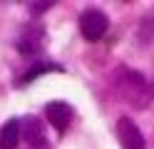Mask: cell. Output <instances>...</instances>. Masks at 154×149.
<instances>
[{
    "mask_svg": "<svg viewBox=\"0 0 154 149\" xmlns=\"http://www.w3.org/2000/svg\"><path fill=\"white\" fill-rule=\"evenodd\" d=\"M23 139H25L32 149H45V147H47V134H45L42 119H37V117H32V114L25 117V122H23Z\"/></svg>",
    "mask_w": 154,
    "mask_h": 149,
    "instance_id": "obj_6",
    "label": "cell"
},
{
    "mask_svg": "<svg viewBox=\"0 0 154 149\" xmlns=\"http://www.w3.org/2000/svg\"><path fill=\"white\" fill-rule=\"evenodd\" d=\"M47 8H52V3H37V5H30V13L37 15V13H42V10H47Z\"/></svg>",
    "mask_w": 154,
    "mask_h": 149,
    "instance_id": "obj_9",
    "label": "cell"
},
{
    "mask_svg": "<svg viewBox=\"0 0 154 149\" xmlns=\"http://www.w3.org/2000/svg\"><path fill=\"white\" fill-rule=\"evenodd\" d=\"M117 134H119L122 149H144V134L129 117H122L117 122Z\"/></svg>",
    "mask_w": 154,
    "mask_h": 149,
    "instance_id": "obj_4",
    "label": "cell"
},
{
    "mask_svg": "<svg viewBox=\"0 0 154 149\" xmlns=\"http://www.w3.org/2000/svg\"><path fill=\"white\" fill-rule=\"evenodd\" d=\"M42 45H45V27L40 23L27 25L15 40V47L20 55H37L42 50Z\"/></svg>",
    "mask_w": 154,
    "mask_h": 149,
    "instance_id": "obj_3",
    "label": "cell"
},
{
    "mask_svg": "<svg viewBox=\"0 0 154 149\" xmlns=\"http://www.w3.org/2000/svg\"><path fill=\"white\" fill-rule=\"evenodd\" d=\"M45 114H47L50 124H52V127H55L60 134H65L67 129H70V124H72V117H75L72 107H70V104H65V102H50V104L45 107Z\"/></svg>",
    "mask_w": 154,
    "mask_h": 149,
    "instance_id": "obj_5",
    "label": "cell"
},
{
    "mask_svg": "<svg viewBox=\"0 0 154 149\" xmlns=\"http://www.w3.org/2000/svg\"><path fill=\"white\" fill-rule=\"evenodd\" d=\"M20 139H23V122H17V119L5 122V127L0 129V149H15Z\"/></svg>",
    "mask_w": 154,
    "mask_h": 149,
    "instance_id": "obj_7",
    "label": "cell"
},
{
    "mask_svg": "<svg viewBox=\"0 0 154 149\" xmlns=\"http://www.w3.org/2000/svg\"><path fill=\"white\" fill-rule=\"evenodd\" d=\"M45 72H62V67H60V65H37V67H32L30 72H25V75L20 77V85H30L35 77H40V75H45Z\"/></svg>",
    "mask_w": 154,
    "mask_h": 149,
    "instance_id": "obj_8",
    "label": "cell"
},
{
    "mask_svg": "<svg viewBox=\"0 0 154 149\" xmlns=\"http://www.w3.org/2000/svg\"><path fill=\"white\" fill-rule=\"evenodd\" d=\"M107 27H109V20L100 10H85L80 15V30H82L85 40H90V42H97L107 33Z\"/></svg>",
    "mask_w": 154,
    "mask_h": 149,
    "instance_id": "obj_2",
    "label": "cell"
},
{
    "mask_svg": "<svg viewBox=\"0 0 154 149\" xmlns=\"http://www.w3.org/2000/svg\"><path fill=\"white\" fill-rule=\"evenodd\" d=\"M117 87H122L124 97H127L134 107H144V104L149 102L147 82H144V77L137 75V72H129V70H124V82H122V79H117Z\"/></svg>",
    "mask_w": 154,
    "mask_h": 149,
    "instance_id": "obj_1",
    "label": "cell"
}]
</instances>
